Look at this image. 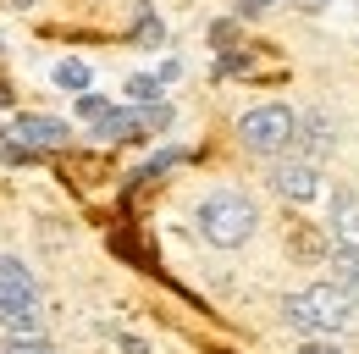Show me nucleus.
<instances>
[{"label": "nucleus", "mask_w": 359, "mask_h": 354, "mask_svg": "<svg viewBox=\"0 0 359 354\" xmlns=\"http://www.w3.org/2000/svg\"><path fill=\"white\" fill-rule=\"evenodd\" d=\"M282 310H287V321H293L299 332H343V327L354 321V294L337 288V282H315V288L287 294Z\"/></svg>", "instance_id": "nucleus-1"}, {"label": "nucleus", "mask_w": 359, "mask_h": 354, "mask_svg": "<svg viewBox=\"0 0 359 354\" xmlns=\"http://www.w3.org/2000/svg\"><path fill=\"white\" fill-rule=\"evenodd\" d=\"M0 321L11 338H39V310H34V271L17 255H0Z\"/></svg>", "instance_id": "nucleus-2"}, {"label": "nucleus", "mask_w": 359, "mask_h": 354, "mask_svg": "<svg viewBox=\"0 0 359 354\" xmlns=\"http://www.w3.org/2000/svg\"><path fill=\"white\" fill-rule=\"evenodd\" d=\"M199 232L216 244V249H238L249 232H255V205L243 199V194H210V199H199Z\"/></svg>", "instance_id": "nucleus-3"}, {"label": "nucleus", "mask_w": 359, "mask_h": 354, "mask_svg": "<svg viewBox=\"0 0 359 354\" xmlns=\"http://www.w3.org/2000/svg\"><path fill=\"white\" fill-rule=\"evenodd\" d=\"M299 128H304V122H299L287 105H260V111H243L238 138H243V150H255V155H282V150L299 144Z\"/></svg>", "instance_id": "nucleus-4"}, {"label": "nucleus", "mask_w": 359, "mask_h": 354, "mask_svg": "<svg viewBox=\"0 0 359 354\" xmlns=\"http://www.w3.org/2000/svg\"><path fill=\"white\" fill-rule=\"evenodd\" d=\"M6 138H11V150H17V155H34V150H61V144H67V122H55V117H28V111H22V117L11 122V133H6Z\"/></svg>", "instance_id": "nucleus-5"}, {"label": "nucleus", "mask_w": 359, "mask_h": 354, "mask_svg": "<svg viewBox=\"0 0 359 354\" xmlns=\"http://www.w3.org/2000/svg\"><path fill=\"white\" fill-rule=\"evenodd\" d=\"M271 183H276V194L293 199V205H304V199L320 194V172H315V161H282V166L271 172Z\"/></svg>", "instance_id": "nucleus-6"}, {"label": "nucleus", "mask_w": 359, "mask_h": 354, "mask_svg": "<svg viewBox=\"0 0 359 354\" xmlns=\"http://www.w3.org/2000/svg\"><path fill=\"white\" fill-rule=\"evenodd\" d=\"M332 238L343 255H359V199H348V194L332 199Z\"/></svg>", "instance_id": "nucleus-7"}, {"label": "nucleus", "mask_w": 359, "mask_h": 354, "mask_svg": "<svg viewBox=\"0 0 359 354\" xmlns=\"http://www.w3.org/2000/svg\"><path fill=\"white\" fill-rule=\"evenodd\" d=\"M299 144H304V155H326V150H332V128H326V117H310V122L299 128Z\"/></svg>", "instance_id": "nucleus-8"}, {"label": "nucleus", "mask_w": 359, "mask_h": 354, "mask_svg": "<svg viewBox=\"0 0 359 354\" xmlns=\"http://www.w3.org/2000/svg\"><path fill=\"white\" fill-rule=\"evenodd\" d=\"M55 84L83 94V88H89V67H83V61H61V67H55Z\"/></svg>", "instance_id": "nucleus-9"}, {"label": "nucleus", "mask_w": 359, "mask_h": 354, "mask_svg": "<svg viewBox=\"0 0 359 354\" xmlns=\"http://www.w3.org/2000/svg\"><path fill=\"white\" fill-rule=\"evenodd\" d=\"M332 266H337V288H348L359 299V255H337Z\"/></svg>", "instance_id": "nucleus-10"}, {"label": "nucleus", "mask_w": 359, "mask_h": 354, "mask_svg": "<svg viewBox=\"0 0 359 354\" xmlns=\"http://www.w3.org/2000/svg\"><path fill=\"white\" fill-rule=\"evenodd\" d=\"M0 354H61L55 343H45V338H6L0 343Z\"/></svg>", "instance_id": "nucleus-11"}, {"label": "nucleus", "mask_w": 359, "mask_h": 354, "mask_svg": "<svg viewBox=\"0 0 359 354\" xmlns=\"http://www.w3.org/2000/svg\"><path fill=\"white\" fill-rule=\"evenodd\" d=\"M128 94H133L138 105H155V94H161V78H144V72H138L133 84H128Z\"/></svg>", "instance_id": "nucleus-12"}, {"label": "nucleus", "mask_w": 359, "mask_h": 354, "mask_svg": "<svg viewBox=\"0 0 359 354\" xmlns=\"http://www.w3.org/2000/svg\"><path fill=\"white\" fill-rule=\"evenodd\" d=\"M105 111H111V105H105L100 94H78V117H83V122H100Z\"/></svg>", "instance_id": "nucleus-13"}, {"label": "nucleus", "mask_w": 359, "mask_h": 354, "mask_svg": "<svg viewBox=\"0 0 359 354\" xmlns=\"http://www.w3.org/2000/svg\"><path fill=\"white\" fill-rule=\"evenodd\" d=\"M138 44H161V22L144 11V22H138Z\"/></svg>", "instance_id": "nucleus-14"}, {"label": "nucleus", "mask_w": 359, "mask_h": 354, "mask_svg": "<svg viewBox=\"0 0 359 354\" xmlns=\"http://www.w3.org/2000/svg\"><path fill=\"white\" fill-rule=\"evenodd\" d=\"M299 354H343V349H337V343H304Z\"/></svg>", "instance_id": "nucleus-15"}, {"label": "nucleus", "mask_w": 359, "mask_h": 354, "mask_svg": "<svg viewBox=\"0 0 359 354\" xmlns=\"http://www.w3.org/2000/svg\"><path fill=\"white\" fill-rule=\"evenodd\" d=\"M238 6H243V11H266L271 0H238Z\"/></svg>", "instance_id": "nucleus-16"}, {"label": "nucleus", "mask_w": 359, "mask_h": 354, "mask_svg": "<svg viewBox=\"0 0 359 354\" xmlns=\"http://www.w3.org/2000/svg\"><path fill=\"white\" fill-rule=\"evenodd\" d=\"M0 105H11V84H6V72H0Z\"/></svg>", "instance_id": "nucleus-17"}]
</instances>
